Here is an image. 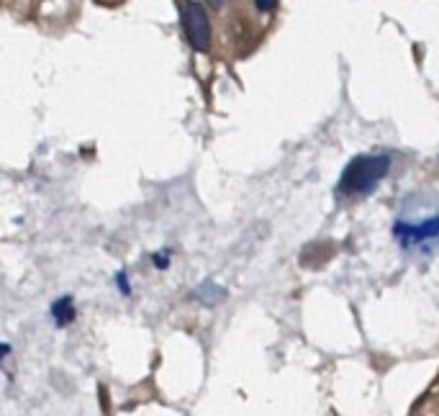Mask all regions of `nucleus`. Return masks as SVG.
<instances>
[{
    "instance_id": "1a4fd4ad",
    "label": "nucleus",
    "mask_w": 439,
    "mask_h": 416,
    "mask_svg": "<svg viewBox=\"0 0 439 416\" xmlns=\"http://www.w3.org/2000/svg\"><path fill=\"white\" fill-rule=\"evenodd\" d=\"M8 352H11V347H8V345H0V365H3V360H6Z\"/></svg>"
},
{
    "instance_id": "f03ea898",
    "label": "nucleus",
    "mask_w": 439,
    "mask_h": 416,
    "mask_svg": "<svg viewBox=\"0 0 439 416\" xmlns=\"http://www.w3.org/2000/svg\"><path fill=\"white\" fill-rule=\"evenodd\" d=\"M183 26H185V36L193 44V49L206 51L211 46V24L206 16L201 3L185 0L183 3Z\"/></svg>"
},
{
    "instance_id": "20e7f679",
    "label": "nucleus",
    "mask_w": 439,
    "mask_h": 416,
    "mask_svg": "<svg viewBox=\"0 0 439 416\" xmlns=\"http://www.w3.org/2000/svg\"><path fill=\"white\" fill-rule=\"evenodd\" d=\"M191 295H193V301H198L201 306L213 308V306H218L223 298H226V290H223L221 285H216L213 280H206V283H201V285H198Z\"/></svg>"
},
{
    "instance_id": "9d476101",
    "label": "nucleus",
    "mask_w": 439,
    "mask_h": 416,
    "mask_svg": "<svg viewBox=\"0 0 439 416\" xmlns=\"http://www.w3.org/2000/svg\"><path fill=\"white\" fill-rule=\"evenodd\" d=\"M223 3H226V0H208V6L216 8V11H218V8H223Z\"/></svg>"
},
{
    "instance_id": "423d86ee",
    "label": "nucleus",
    "mask_w": 439,
    "mask_h": 416,
    "mask_svg": "<svg viewBox=\"0 0 439 416\" xmlns=\"http://www.w3.org/2000/svg\"><path fill=\"white\" fill-rule=\"evenodd\" d=\"M116 285H118V290H121L123 295H131V285H128L126 273H118V275H116Z\"/></svg>"
},
{
    "instance_id": "39448f33",
    "label": "nucleus",
    "mask_w": 439,
    "mask_h": 416,
    "mask_svg": "<svg viewBox=\"0 0 439 416\" xmlns=\"http://www.w3.org/2000/svg\"><path fill=\"white\" fill-rule=\"evenodd\" d=\"M51 316H54V324H57V327H70L77 316L75 298H72V295H62L59 301H54V306H51Z\"/></svg>"
},
{
    "instance_id": "0eeeda50",
    "label": "nucleus",
    "mask_w": 439,
    "mask_h": 416,
    "mask_svg": "<svg viewBox=\"0 0 439 416\" xmlns=\"http://www.w3.org/2000/svg\"><path fill=\"white\" fill-rule=\"evenodd\" d=\"M257 8H260L262 13L273 11V8H278V0H257Z\"/></svg>"
},
{
    "instance_id": "7ed1b4c3",
    "label": "nucleus",
    "mask_w": 439,
    "mask_h": 416,
    "mask_svg": "<svg viewBox=\"0 0 439 416\" xmlns=\"http://www.w3.org/2000/svg\"><path fill=\"white\" fill-rule=\"evenodd\" d=\"M395 237L401 242H424V239L439 237V218H432L421 226H408V224H395Z\"/></svg>"
},
{
    "instance_id": "6e6552de",
    "label": "nucleus",
    "mask_w": 439,
    "mask_h": 416,
    "mask_svg": "<svg viewBox=\"0 0 439 416\" xmlns=\"http://www.w3.org/2000/svg\"><path fill=\"white\" fill-rule=\"evenodd\" d=\"M167 263H170V257H167V252H157V255H154V265H157L159 270L167 268Z\"/></svg>"
},
{
    "instance_id": "f257e3e1",
    "label": "nucleus",
    "mask_w": 439,
    "mask_h": 416,
    "mask_svg": "<svg viewBox=\"0 0 439 416\" xmlns=\"http://www.w3.org/2000/svg\"><path fill=\"white\" fill-rule=\"evenodd\" d=\"M390 170L388 154H368V157H357L344 170V178L339 183V191L344 196H357V193H370L373 188L385 178Z\"/></svg>"
}]
</instances>
